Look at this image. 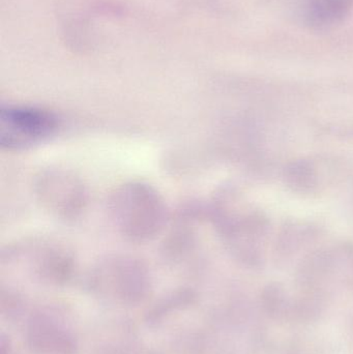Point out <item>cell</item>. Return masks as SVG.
<instances>
[{
  "label": "cell",
  "mask_w": 353,
  "mask_h": 354,
  "mask_svg": "<svg viewBox=\"0 0 353 354\" xmlns=\"http://www.w3.org/2000/svg\"><path fill=\"white\" fill-rule=\"evenodd\" d=\"M59 127L57 116L35 107H2L0 147L10 151L37 147L53 136Z\"/></svg>",
  "instance_id": "cell-2"
},
{
  "label": "cell",
  "mask_w": 353,
  "mask_h": 354,
  "mask_svg": "<svg viewBox=\"0 0 353 354\" xmlns=\"http://www.w3.org/2000/svg\"><path fill=\"white\" fill-rule=\"evenodd\" d=\"M109 210L118 232L134 243L155 239L167 223L165 201L146 183L120 185L110 197Z\"/></svg>",
  "instance_id": "cell-1"
},
{
  "label": "cell",
  "mask_w": 353,
  "mask_h": 354,
  "mask_svg": "<svg viewBox=\"0 0 353 354\" xmlns=\"http://www.w3.org/2000/svg\"><path fill=\"white\" fill-rule=\"evenodd\" d=\"M350 0H313L309 8V18L315 25H327L336 22L345 15Z\"/></svg>",
  "instance_id": "cell-5"
},
{
  "label": "cell",
  "mask_w": 353,
  "mask_h": 354,
  "mask_svg": "<svg viewBox=\"0 0 353 354\" xmlns=\"http://www.w3.org/2000/svg\"><path fill=\"white\" fill-rule=\"evenodd\" d=\"M260 306L261 311L271 320L292 322L294 299L281 287H267L261 295Z\"/></svg>",
  "instance_id": "cell-4"
},
{
  "label": "cell",
  "mask_w": 353,
  "mask_h": 354,
  "mask_svg": "<svg viewBox=\"0 0 353 354\" xmlns=\"http://www.w3.org/2000/svg\"><path fill=\"white\" fill-rule=\"evenodd\" d=\"M277 354H300V351L294 345L288 344L286 346L282 347Z\"/></svg>",
  "instance_id": "cell-6"
},
{
  "label": "cell",
  "mask_w": 353,
  "mask_h": 354,
  "mask_svg": "<svg viewBox=\"0 0 353 354\" xmlns=\"http://www.w3.org/2000/svg\"><path fill=\"white\" fill-rule=\"evenodd\" d=\"M35 193L44 208L62 220H74L86 205L85 185L66 170L52 169L39 174Z\"/></svg>",
  "instance_id": "cell-3"
}]
</instances>
